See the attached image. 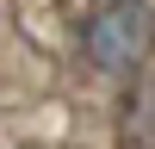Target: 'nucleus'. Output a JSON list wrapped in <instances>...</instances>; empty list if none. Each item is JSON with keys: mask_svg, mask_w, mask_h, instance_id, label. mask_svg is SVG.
Here are the masks:
<instances>
[{"mask_svg": "<svg viewBox=\"0 0 155 149\" xmlns=\"http://www.w3.org/2000/svg\"><path fill=\"white\" fill-rule=\"evenodd\" d=\"M149 50V6L143 0H106L87 19V56L99 68H130Z\"/></svg>", "mask_w": 155, "mask_h": 149, "instance_id": "nucleus-1", "label": "nucleus"}]
</instances>
